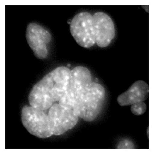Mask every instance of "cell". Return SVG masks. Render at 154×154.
Returning a JSON list of instances; mask_svg holds the SVG:
<instances>
[{
	"label": "cell",
	"instance_id": "obj_9",
	"mask_svg": "<svg viewBox=\"0 0 154 154\" xmlns=\"http://www.w3.org/2000/svg\"><path fill=\"white\" fill-rule=\"evenodd\" d=\"M149 96V86L142 80L137 81L128 90L117 97V102L120 106L124 107L144 101Z\"/></svg>",
	"mask_w": 154,
	"mask_h": 154
},
{
	"label": "cell",
	"instance_id": "obj_6",
	"mask_svg": "<svg viewBox=\"0 0 154 154\" xmlns=\"http://www.w3.org/2000/svg\"><path fill=\"white\" fill-rule=\"evenodd\" d=\"M48 115L53 134L56 136L73 128L79 118L73 109L56 103L50 108Z\"/></svg>",
	"mask_w": 154,
	"mask_h": 154
},
{
	"label": "cell",
	"instance_id": "obj_7",
	"mask_svg": "<svg viewBox=\"0 0 154 154\" xmlns=\"http://www.w3.org/2000/svg\"><path fill=\"white\" fill-rule=\"evenodd\" d=\"M26 38L36 58L42 59L47 57V46L51 39L49 31L37 24L31 23L27 27Z\"/></svg>",
	"mask_w": 154,
	"mask_h": 154
},
{
	"label": "cell",
	"instance_id": "obj_8",
	"mask_svg": "<svg viewBox=\"0 0 154 154\" xmlns=\"http://www.w3.org/2000/svg\"><path fill=\"white\" fill-rule=\"evenodd\" d=\"M92 22L96 43L100 48L108 46L115 35L114 24L112 19L106 13L98 12L93 15Z\"/></svg>",
	"mask_w": 154,
	"mask_h": 154
},
{
	"label": "cell",
	"instance_id": "obj_10",
	"mask_svg": "<svg viewBox=\"0 0 154 154\" xmlns=\"http://www.w3.org/2000/svg\"><path fill=\"white\" fill-rule=\"evenodd\" d=\"M147 108V105L143 101H141L132 104L131 110L134 115L140 116L144 114L146 111Z\"/></svg>",
	"mask_w": 154,
	"mask_h": 154
},
{
	"label": "cell",
	"instance_id": "obj_2",
	"mask_svg": "<svg viewBox=\"0 0 154 154\" xmlns=\"http://www.w3.org/2000/svg\"><path fill=\"white\" fill-rule=\"evenodd\" d=\"M105 95V89L102 85L92 82L77 96L73 110L83 120L94 121L102 110Z\"/></svg>",
	"mask_w": 154,
	"mask_h": 154
},
{
	"label": "cell",
	"instance_id": "obj_11",
	"mask_svg": "<svg viewBox=\"0 0 154 154\" xmlns=\"http://www.w3.org/2000/svg\"><path fill=\"white\" fill-rule=\"evenodd\" d=\"M119 148L120 149H130L132 148L133 146L132 143L129 141L125 140L121 142L120 144L119 145Z\"/></svg>",
	"mask_w": 154,
	"mask_h": 154
},
{
	"label": "cell",
	"instance_id": "obj_5",
	"mask_svg": "<svg viewBox=\"0 0 154 154\" xmlns=\"http://www.w3.org/2000/svg\"><path fill=\"white\" fill-rule=\"evenodd\" d=\"M91 83V74L88 68L82 66L75 67L71 71L67 90L59 101V104L73 109L77 96Z\"/></svg>",
	"mask_w": 154,
	"mask_h": 154
},
{
	"label": "cell",
	"instance_id": "obj_1",
	"mask_svg": "<svg viewBox=\"0 0 154 154\" xmlns=\"http://www.w3.org/2000/svg\"><path fill=\"white\" fill-rule=\"evenodd\" d=\"M71 71L65 67L56 68L35 85L30 92L32 107L45 111L65 95L69 83Z\"/></svg>",
	"mask_w": 154,
	"mask_h": 154
},
{
	"label": "cell",
	"instance_id": "obj_3",
	"mask_svg": "<svg viewBox=\"0 0 154 154\" xmlns=\"http://www.w3.org/2000/svg\"><path fill=\"white\" fill-rule=\"evenodd\" d=\"M44 111L32 106L22 109V121L24 127L31 134L40 138L52 135L49 119Z\"/></svg>",
	"mask_w": 154,
	"mask_h": 154
},
{
	"label": "cell",
	"instance_id": "obj_4",
	"mask_svg": "<svg viewBox=\"0 0 154 154\" xmlns=\"http://www.w3.org/2000/svg\"><path fill=\"white\" fill-rule=\"evenodd\" d=\"M70 24L71 34L79 46L90 48L95 45V36L91 14L81 12L75 16Z\"/></svg>",
	"mask_w": 154,
	"mask_h": 154
}]
</instances>
